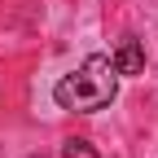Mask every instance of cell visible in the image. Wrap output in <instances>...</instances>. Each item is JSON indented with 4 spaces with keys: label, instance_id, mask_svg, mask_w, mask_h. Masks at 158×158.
Here are the masks:
<instances>
[{
    "label": "cell",
    "instance_id": "6da1fadb",
    "mask_svg": "<svg viewBox=\"0 0 158 158\" xmlns=\"http://www.w3.org/2000/svg\"><path fill=\"white\" fill-rule=\"evenodd\" d=\"M114 92H118V70H114V62H110L106 53H88L70 75L57 79L53 101L62 106V110H75V114H92V110L110 106Z\"/></svg>",
    "mask_w": 158,
    "mask_h": 158
},
{
    "label": "cell",
    "instance_id": "7a4b0ae2",
    "mask_svg": "<svg viewBox=\"0 0 158 158\" xmlns=\"http://www.w3.org/2000/svg\"><path fill=\"white\" fill-rule=\"evenodd\" d=\"M110 62H114L118 75H145V44H141L136 35H123Z\"/></svg>",
    "mask_w": 158,
    "mask_h": 158
},
{
    "label": "cell",
    "instance_id": "3957f363",
    "mask_svg": "<svg viewBox=\"0 0 158 158\" xmlns=\"http://www.w3.org/2000/svg\"><path fill=\"white\" fill-rule=\"evenodd\" d=\"M62 158H97L92 141H84V136H70V141L62 145Z\"/></svg>",
    "mask_w": 158,
    "mask_h": 158
},
{
    "label": "cell",
    "instance_id": "277c9868",
    "mask_svg": "<svg viewBox=\"0 0 158 158\" xmlns=\"http://www.w3.org/2000/svg\"><path fill=\"white\" fill-rule=\"evenodd\" d=\"M31 158H44V154H31Z\"/></svg>",
    "mask_w": 158,
    "mask_h": 158
}]
</instances>
